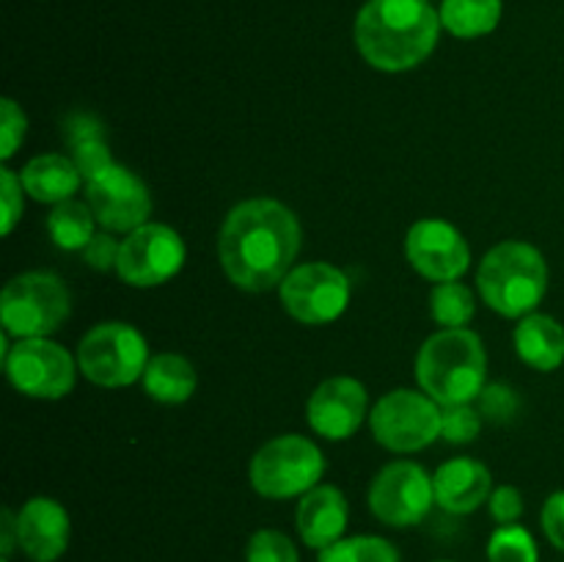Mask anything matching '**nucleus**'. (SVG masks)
Returning <instances> with one entry per match:
<instances>
[{
    "instance_id": "obj_5",
    "label": "nucleus",
    "mask_w": 564,
    "mask_h": 562,
    "mask_svg": "<svg viewBox=\"0 0 564 562\" xmlns=\"http://www.w3.org/2000/svg\"><path fill=\"white\" fill-rule=\"evenodd\" d=\"M69 309V290L58 275L42 270L14 275L0 298L3 334L17 339H42L64 325Z\"/></svg>"
},
{
    "instance_id": "obj_8",
    "label": "nucleus",
    "mask_w": 564,
    "mask_h": 562,
    "mask_svg": "<svg viewBox=\"0 0 564 562\" xmlns=\"http://www.w3.org/2000/svg\"><path fill=\"white\" fill-rule=\"evenodd\" d=\"M372 435L391 452H419L441 435V408L430 395L397 389L369 413Z\"/></svg>"
},
{
    "instance_id": "obj_9",
    "label": "nucleus",
    "mask_w": 564,
    "mask_h": 562,
    "mask_svg": "<svg viewBox=\"0 0 564 562\" xmlns=\"http://www.w3.org/2000/svg\"><path fill=\"white\" fill-rule=\"evenodd\" d=\"M279 290L286 314L303 325L334 323L350 303V279L328 262L297 264Z\"/></svg>"
},
{
    "instance_id": "obj_33",
    "label": "nucleus",
    "mask_w": 564,
    "mask_h": 562,
    "mask_svg": "<svg viewBox=\"0 0 564 562\" xmlns=\"http://www.w3.org/2000/svg\"><path fill=\"white\" fill-rule=\"evenodd\" d=\"M488 505H490V516H494L501 527L516 523L518 518L523 516V496L521 490L512 488V485H501V488H496L494 494H490Z\"/></svg>"
},
{
    "instance_id": "obj_32",
    "label": "nucleus",
    "mask_w": 564,
    "mask_h": 562,
    "mask_svg": "<svg viewBox=\"0 0 564 562\" xmlns=\"http://www.w3.org/2000/svg\"><path fill=\"white\" fill-rule=\"evenodd\" d=\"M0 185H3V235H11L17 220L22 218V180L11 169H0Z\"/></svg>"
},
{
    "instance_id": "obj_12",
    "label": "nucleus",
    "mask_w": 564,
    "mask_h": 562,
    "mask_svg": "<svg viewBox=\"0 0 564 562\" xmlns=\"http://www.w3.org/2000/svg\"><path fill=\"white\" fill-rule=\"evenodd\" d=\"M185 264V242L171 226L143 224L124 237L116 273L130 287H158Z\"/></svg>"
},
{
    "instance_id": "obj_11",
    "label": "nucleus",
    "mask_w": 564,
    "mask_h": 562,
    "mask_svg": "<svg viewBox=\"0 0 564 562\" xmlns=\"http://www.w3.org/2000/svg\"><path fill=\"white\" fill-rule=\"evenodd\" d=\"M433 505V477L413 461L389 463L369 488V510L386 527H413Z\"/></svg>"
},
{
    "instance_id": "obj_36",
    "label": "nucleus",
    "mask_w": 564,
    "mask_h": 562,
    "mask_svg": "<svg viewBox=\"0 0 564 562\" xmlns=\"http://www.w3.org/2000/svg\"><path fill=\"white\" fill-rule=\"evenodd\" d=\"M543 532L556 549L564 551V490H556L543 505Z\"/></svg>"
},
{
    "instance_id": "obj_22",
    "label": "nucleus",
    "mask_w": 564,
    "mask_h": 562,
    "mask_svg": "<svg viewBox=\"0 0 564 562\" xmlns=\"http://www.w3.org/2000/svg\"><path fill=\"white\" fill-rule=\"evenodd\" d=\"M501 20V0H444L441 25L457 39H477L496 31Z\"/></svg>"
},
{
    "instance_id": "obj_29",
    "label": "nucleus",
    "mask_w": 564,
    "mask_h": 562,
    "mask_svg": "<svg viewBox=\"0 0 564 562\" xmlns=\"http://www.w3.org/2000/svg\"><path fill=\"white\" fill-rule=\"evenodd\" d=\"M477 400H479V413H482L488 422H496V424L510 422V419L518 413V406H521L516 391H512L510 386H501V383L485 386V389L479 391Z\"/></svg>"
},
{
    "instance_id": "obj_28",
    "label": "nucleus",
    "mask_w": 564,
    "mask_h": 562,
    "mask_svg": "<svg viewBox=\"0 0 564 562\" xmlns=\"http://www.w3.org/2000/svg\"><path fill=\"white\" fill-rule=\"evenodd\" d=\"M479 428H482V413L471 402L441 406V435L449 444H468V441L477 439Z\"/></svg>"
},
{
    "instance_id": "obj_30",
    "label": "nucleus",
    "mask_w": 564,
    "mask_h": 562,
    "mask_svg": "<svg viewBox=\"0 0 564 562\" xmlns=\"http://www.w3.org/2000/svg\"><path fill=\"white\" fill-rule=\"evenodd\" d=\"M72 160H75L83 182H91L94 176H99L105 169L113 165V158H110V149L105 138H94V141H83L77 147H72Z\"/></svg>"
},
{
    "instance_id": "obj_3",
    "label": "nucleus",
    "mask_w": 564,
    "mask_h": 562,
    "mask_svg": "<svg viewBox=\"0 0 564 562\" xmlns=\"http://www.w3.org/2000/svg\"><path fill=\"white\" fill-rule=\"evenodd\" d=\"M488 356L468 328H444L430 336L416 356V380L438 406L474 402L485 389Z\"/></svg>"
},
{
    "instance_id": "obj_18",
    "label": "nucleus",
    "mask_w": 564,
    "mask_h": 562,
    "mask_svg": "<svg viewBox=\"0 0 564 562\" xmlns=\"http://www.w3.org/2000/svg\"><path fill=\"white\" fill-rule=\"evenodd\" d=\"M347 518H350V507H347L345 494L334 485H317L308 494H303L295 512L301 540L308 549L317 551L341 540L347 529Z\"/></svg>"
},
{
    "instance_id": "obj_27",
    "label": "nucleus",
    "mask_w": 564,
    "mask_h": 562,
    "mask_svg": "<svg viewBox=\"0 0 564 562\" xmlns=\"http://www.w3.org/2000/svg\"><path fill=\"white\" fill-rule=\"evenodd\" d=\"M246 562H301L295 543L279 529H259L246 545Z\"/></svg>"
},
{
    "instance_id": "obj_1",
    "label": "nucleus",
    "mask_w": 564,
    "mask_h": 562,
    "mask_svg": "<svg viewBox=\"0 0 564 562\" xmlns=\"http://www.w3.org/2000/svg\"><path fill=\"white\" fill-rule=\"evenodd\" d=\"M301 251V224L275 198H248L224 220L218 257L235 287L264 292L281 287Z\"/></svg>"
},
{
    "instance_id": "obj_20",
    "label": "nucleus",
    "mask_w": 564,
    "mask_h": 562,
    "mask_svg": "<svg viewBox=\"0 0 564 562\" xmlns=\"http://www.w3.org/2000/svg\"><path fill=\"white\" fill-rule=\"evenodd\" d=\"M20 180L25 193H31L36 202L61 204L75 196L83 176L75 160L66 158V154H39L22 169Z\"/></svg>"
},
{
    "instance_id": "obj_26",
    "label": "nucleus",
    "mask_w": 564,
    "mask_h": 562,
    "mask_svg": "<svg viewBox=\"0 0 564 562\" xmlns=\"http://www.w3.org/2000/svg\"><path fill=\"white\" fill-rule=\"evenodd\" d=\"M488 562H540L532 532L518 523L496 529L488 540Z\"/></svg>"
},
{
    "instance_id": "obj_17",
    "label": "nucleus",
    "mask_w": 564,
    "mask_h": 562,
    "mask_svg": "<svg viewBox=\"0 0 564 562\" xmlns=\"http://www.w3.org/2000/svg\"><path fill=\"white\" fill-rule=\"evenodd\" d=\"M490 472L485 463L474 457H452L435 472V505L444 507L452 516H466V512L479 510L490 499Z\"/></svg>"
},
{
    "instance_id": "obj_34",
    "label": "nucleus",
    "mask_w": 564,
    "mask_h": 562,
    "mask_svg": "<svg viewBox=\"0 0 564 562\" xmlns=\"http://www.w3.org/2000/svg\"><path fill=\"white\" fill-rule=\"evenodd\" d=\"M119 251L121 242H116L108 231H102V235H94L91 242L83 248V259H86L94 270H110L119 264Z\"/></svg>"
},
{
    "instance_id": "obj_4",
    "label": "nucleus",
    "mask_w": 564,
    "mask_h": 562,
    "mask_svg": "<svg viewBox=\"0 0 564 562\" xmlns=\"http://www.w3.org/2000/svg\"><path fill=\"white\" fill-rule=\"evenodd\" d=\"M477 287L494 312L505 317H527L549 292V264L529 242H499L485 253Z\"/></svg>"
},
{
    "instance_id": "obj_23",
    "label": "nucleus",
    "mask_w": 564,
    "mask_h": 562,
    "mask_svg": "<svg viewBox=\"0 0 564 562\" xmlns=\"http://www.w3.org/2000/svg\"><path fill=\"white\" fill-rule=\"evenodd\" d=\"M94 213L88 204L61 202L55 204L47 218V231L53 242L66 251H83L94 237Z\"/></svg>"
},
{
    "instance_id": "obj_7",
    "label": "nucleus",
    "mask_w": 564,
    "mask_h": 562,
    "mask_svg": "<svg viewBox=\"0 0 564 562\" xmlns=\"http://www.w3.org/2000/svg\"><path fill=\"white\" fill-rule=\"evenodd\" d=\"M147 339L127 323H99L77 345V367L105 389L130 386L147 372Z\"/></svg>"
},
{
    "instance_id": "obj_10",
    "label": "nucleus",
    "mask_w": 564,
    "mask_h": 562,
    "mask_svg": "<svg viewBox=\"0 0 564 562\" xmlns=\"http://www.w3.org/2000/svg\"><path fill=\"white\" fill-rule=\"evenodd\" d=\"M6 375L11 386L28 397L58 400L75 386V361L58 342L20 339L6 353Z\"/></svg>"
},
{
    "instance_id": "obj_24",
    "label": "nucleus",
    "mask_w": 564,
    "mask_h": 562,
    "mask_svg": "<svg viewBox=\"0 0 564 562\" xmlns=\"http://www.w3.org/2000/svg\"><path fill=\"white\" fill-rule=\"evenodd\" d=\"M430 309H433V320L444 328H466L474 317V301L471 290L460 281H441L435 284L433 295H430Z\"/></svg>"
},
{
    "instance_id": "obj_14",
    "label": "nucleus",
    "mask_w": 564,
    "mask_h": 562,
    "mask_svg": "<svg viewBox=\"0 0 564 562\" xmlns=\"http://www.w3.org/2000/svg\"><path fill=\"white\" fill-rule=\"evenodd\" d=\"M408 262L430 281H457L468 270L471 251L460 231L438 218H424L411 226L405 240Z\"/></svg>"
},
{
    "instance_id": "obj_37",
    "label": "nucleus",
    "mask_w": 564,
    "mask_h": 562,
    "mask_svg": "<svg viewBox=\"0 0 564 562\" xmlns=\"http://www.w3.org/2000/svg\"><path fill=\"white\" fill-rule=\"evenodd\" d=\"M17 545H20V538H17V512L6 507L3 516H0V554H3V560L14 554Z\"/></svg>"
},
{
    "instance_id": "obj_15",
    "label": "nucleus",
    "mask_w": 564,
    "mask_h": 562,
    "mask_svg": "<svg viewBox=\"0 0 564 562\" xmlns=\"http://www.w3.org/2000/svg\"><path fill=\"white\" fill-rule=\"evenodd\" d=\"M369 397L364 383L356 378H330L314 389L308 397L306 419L312 424L314 433L325 435L330 441H345L361 428L364 417H367Z\"/></svg>"
},
{
    "instance_id": "obj_21",
    "label": "nucleus",
    "mask_w": 564,
    "mask_h": 562,
    "mask_svg": "<svg viewBox=\"0 0 564 562\" xmlns=\"http://www.w3.org/2000/svg\"><path fill=\"white\" fill-rule=\"evenodd\" d=\"M198 386V375L185 356L176 353H158L149 358L147 372H143V389L152 400L176 406V402L191 400Z\"/></svg>"
},
{
    "instance_id": "obj_19",
    "label": "nucleus",
    "mask_w": 564,
    "mask_h": 562,
    "mask_svg": "<svg viewBox=\"0 0 564 562\" xmlns=\"http://www.w3.org/2000/svg\"><path fill=\"white\" fill-rule=\"evenodd\" d=\"M516 350L521 361L540 372H554L564 364V328L549 314H527L516 328Z\"/></svg>"
},
{
    "instance_id": "obj_39",
    "label": "nucleus",
    "mask_w": 564,
    "mask_h": 562,
    "mask_svg": "<svg viewBox=\"0 0 564 562\" xmlns=\"http://www.w3.org/2000/svg\"><path fill=\"white\" fill-rule=\"evenodd\" d=\"M3 562H9V560H3Z\"/></svg>"
},
{
    "instance_id": "obj_25",
    "label": "nucleus",
    "mask_w": 564,
    "mask_h": 562,
    "mask_svg": "<svg viewBox=\"0 0 564 562\" xmlns=\"http://www.w3.org/2000/svg\"><path fill=\"white\" fill-rule=\"evenodd\" d=\"M319 562H400V551L386 538L356 534V538L336 540L334 545L319 551Z\"/></svg>"
},
{
    "instance_id": "obj_2",
    "label": "nucleus",
    "mask_w": 564,
    "mask_h": 562,
    "mask_svg": "<svg viewBox=\"0 0 564 562\" xmlns=\"http://www.w3.org/2000/svg\"><path fill=\"white\" fill-rule=\"evenodd\" d=\"M441 14L427 0H367L356 20V44L367 64L405 72L438 44Z\"/></svg>"
},
{
    "instance_id": "obj_6",
    "label": "nucleus",
    "mask_w": 564,
    "mask_h": 562,
    "mask_svg": "<svg viewBox=\"0 0 564 562\" xmlns=\"http://www.w3.org/2000/svg\"><path fill=\"white\" fill-rule=\"evenodd\" d=\"M325 474V457L306 435H279L268 441L251 461V485L268 499H292L303 496Z\"/></svg>"
},
{
    "instance_id": "obj_35",
    "label": "nucleus",
    "mask_w": 564,
    "mask_h": 562,
    "mask_svg": "<svg viewBox=\"0 0 564 562\" xmlns=\"http://www.w3.org/2000/svg\"><path fill=\"white\" fill-rule=\"evenodd\" d=\"M94 138H105V127L97 116L91 114H72L64 121V141L72 147L83 141H94Z\"/></svg>"
},
{
    "instance_id": "obj_16",
    "label": "nucleus",
    "mask_w": 564,
    "mask_h": 562,
    "mask_svg": "<svg viewBox=\"0 0 564 562\" xmlns=\"http://www.w3.org/2000/svg\"><path fill=\"white\" fill-rule=\"evenodd\" d=\"M17 538L31 562H55L69 545V512L50 496H33L17 512Z\"/></svg>"
},
{
    "instance_id": "obj_31",
    "label": "nucleus",
    "mask_w": 564,
    "mask_h": 562,
    "mask_svg": "<svg viewBox=\"0 0 564 562\" xmlns=\"http://www.w3.org/2000/svg\"><path fill=\"white\" fill-rule=\"evenodd\" d=\"M25 114L14 99H3L0 102V158L9 160L17 152V147L25 138Z\"/></svg>"
},
{
    "instance_id": "obj_38",
    "label": "nucleus",
    "mask_w": 564,
    "mask_h": 562,
    "mask_svg": "<svg viewBox=\"0 0 564 562\" xmlns=\"http://www.w3.org/2000/svg\"><path fill=\"white\" fill-rule=\"evenodd\" d=\"M438 562H449V560H438Z\"/></svg>"
},
{
    "instance_id": "obj_13",
    "label": "nucleus",
    "mask_w": 564,
    "mask_h": 562,
    "mask_svg": "<svg viewBox=\"0 0 564 562\" xmlns=\"http://www.w3.org/2000/svg\"><path fill=\"white\" fill-rule=\"evenodd\" d=\"M88 207L99 226L108 231H135L138 226L149 224L152 213V196L141 176L132 174L124 165H110L102 174L86 182Z\"/></svg>"
}]
</instances>
